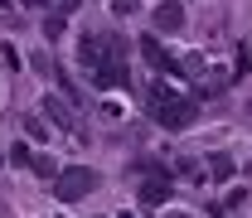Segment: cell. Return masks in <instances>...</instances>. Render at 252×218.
<instances>
[{
	"label": "cell",
	"mask_w": 252,
	"mask_h": 218,
	"mask_svg": "<svg viewBox=\"0 0 252 218\" xmlns=\"http://www.w3.org/2000/svg\"><path fill=\"white\" fill-rule=\"evenodd\" d=\"M44 112H49V117H54V122L63 126V131H73V117H68V107H59V102H54V97H49V102H44Z\"/></svg>",
	"instance_id": "7"
},
{
	"label": "cell",
	"mask_w": 252,
	"mask_h": 218,
	"mask_svg": "<svg viewBox=\"0 0 252 218\" xmlns=\"http://www.w3.org/2000/svg\"><path fill=\"white\" fill-rule=\"evenodd\" d=\"M59 34H63V20H59V15H49V20H44V39H59Z\"/></svg>",
	"instance_id": "10"
},
{
	"label": "cell",
	"mask_w": 252,
	"mask_h": 218,
	"mask_svg": "<svg viewBox=\"0 0 252 218\" xmlns=\"http://www.w3.org/2000/svg\"><path fill=\"white\" fill-rule=\"evenodd\" d=\"M151 97H156V102H151V117H156L165 131H185V126L194 122V112H199V107H194V97H180L175 88H165V83H160Z\"/></svg>",
	"instance_id": "1"
},
{
	"label": "cell",
	"mask_w": 252,
	"mask_h": 218,
	"mask_svg": "<svg viewBox=\"0 0 252 218\" xmlns=\"http://www.w3.org/2000/svg\"><path fill=\"white\" fill-rule=\"evenodd\" d=\"M170 199V180H146L141 185V204H165Z\"/></svg>",
	"instance_id": "6"
},
{
	"label": "cell",
	"mask_w": 252,
	"mask_h": 218,
	"mask_svg": "<svg viewBox=\"0 0 252 218\" xmlns=\"http://www.w3.org/2000/svg\"><path fill=\"white\" fill-rule=\"evenodd\" d=\"M165 218H185V214H165Z\"/></svg>",
	"instance_id": "11"
},
{
	"label": "cell",
	"mask_w": 252,
	"mask_h": 218,
	"mask_svg": "<svg viewBox=\"0 0 252 218\" xmlns=\"http://www.w3.org/2000/svg\"><path fill=\"white\" fill-rule=\"evenodd\" d=\"M141 54H146V63H151V68H165V73H185V63H180V59H170V54L160 49V39H156V34H146V39H141Z\"/></svg>",
	"instance_id": "3"
},
{
	"label": "cell",
	"mask_w": 252,
	"mask_h": 218,
	"mask_svg": "<svg viewBox=\"0 0 252 218\" xmlns=\"http://www.w3.org/2000/svg\"><path fill=\"white\" fill-rule=\"evenodd\" d=\"M30 165H34V175H44V180H54V175H59L54 156H30Z\"/></svg>",
	"instance_id": "8"
},
{
	"label": "cell",
	"mask_w": 252,
	"mask_h": 218,
	"mask_svg": "<svg viewBox=\"0 0 252 218\" xmlns=\"http://www.w3.org/2000/svg\"><path fill=\"white\" fill-rule=\"evenodd\" d=\"M93 185H97V175L88 170V165H68V170H59V175H54V194H59L63 204L83 199V194H88Z\"/></svg>",
	"instance_id": "2"
},
{
	"label": "cell",
	"mask_w": 252,
	"mask_h": 218,
	"mask_svg": "<svg viewBox=\"0 0 252 218\" xmlns=\"http://www.w3.org/2000/svg\"><path fill=\"white\" fill-rule=\"evenodd\" d=\"M156 30L160 34H180V30H185V10H180L175 0H160V5H156Z\"/></svg>",
	"instance_id": "4"
},
{
	"label": "cell",
	"mask_w": 252,
	"mask_h": 218,
	"mask_svg": "<svg viewBox=\"0 0 252 218\" xmlns=\"http://www.w3.org/2000/svg\"><path fill=\"white\" fill-rule=\"evenodd\" d=\"M233 175V160L228 156H214V180H228Z\"/></svg>",
	"instance_id": "9"
},
{
	"label": "cell",
	"mask_w": 252,
	"mask_h": 218,
	"mask_svg": "<svg viewBox=\"0 0 252 218\" xmlns=\"http://www.w3.org/2000/svg\"><path fill=\"white\" fill-rule=\"evenodd\" d=\"M93 83L97 88H126V63H102V68H93Z\"/></svg>",
	"instance_id": "5"
}]
</instances>
